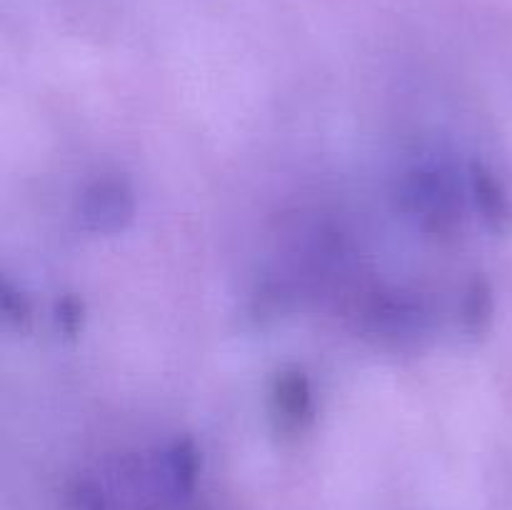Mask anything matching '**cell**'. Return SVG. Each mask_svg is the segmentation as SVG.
Returning <instances> with one entry per match:
<instances>
[{
    "mask_svg": "<svg viewBox=\"0 0 512 510\" xmlns=\"http://www.w3.org/2000/svg\"><path fill=\"white\" fill-rule=\"evenodd\" d=\"M53 325L60 338L68 343L80 340L88 325V303L75 293L60 295L53 305Z\"/></svg>",
    "mask_w": 512,
    "mask_h": 510,
    "instance_id": "ba28073f",
    "label": "cell"
},
{
    "mask_svg": "<svg viewBox=\"0 0 512 510\" xmlns=\"http://www.w3.org/2000/svg\"><path fill=\"white\" fill-rule=\"evenodd\" d=\"M495 318H498V298H495L493 280L488 275H473L463 288V298H460V333L470 343H480L493 333Z\"/></svg>",
    "mask_w": 512,
    "mask_h": 510,
    "instance_id": "8992f818",
    "label": "cell"
},
{
    "mask_svg": "<svg viewBox=\"0 0 512 510\" xmlns=\"http://www.w3.org/2000/svg\"><path fill=\"white\" fill-rule=\"evenodd\" d=\"M360 325L380 343L403 348L418 343L428 333L430 313L418 295L398 288H380L360 305Z\"/></svg>",
    "mask_w": 512,
    "mask_h": 510,
    "instance_id": "7a4b0ae2",
    "label": "cell"
},
{
    "mask_svg": "<svg viewBox=\"0 0 512 510\" xmlns=\"http://www.w3.org/2000/svg\"><path fill=\"white\" fill-rule=\"evenodd\" d=\"M268 410L275 433L303 435L315 423V388L308 370L288 365L270 383Z\"/></svg>",
    "mask_w": 512,
    "mask_h": 510,
    "instance_id": "277c9868",
    "label": "cell"
},
{
    "mask_svg": "<svg viewBox=\"0 0 512 510\" xmlns=\"http://www.w3.org/2000/svg\"><path fill=\"white\" fill-rule=\"evenodd\" d=\"M0 310H3L5 323L13 330H18V333L33 328V300H30V295L20 285H15L8 278H3V283H0Z\"/></svg>",
    "mask_w": 512,
    "mask_h": 510,
    "instance_id": "9c48e42d",
    "label": "cell"
},
{
    "mask_svg": "<svg viewBox=\"0 0 512 510\" xmlns=\"http://www.w3.org/2000/svg\"><path fill=\"white\" fill-rule=\"evenodd\" d=\"M203 453L193 435H178L163 453L165 485L175 498H190L198 488Z\"/></svg>",
    "mask_w": 512,
    "mask_h": 510,
    "instance_id": "52a82bcc",
    "label": "cell"
},
{
    "mask_svg": "<svg viewBox=\"0 0 512 510\" xmlns=\"http://www.w3.org/2000/svg\"><path fill=\"white\" fill-rule=\"evenodd\" d=\"M468 180L450 165L420 163L405 170L395 188V208L430 238H453L463 230Z\"/></svg>",
    "mask_w": 512,
    "mask_h": 510,
    "instance_id": "6da1fadb",
    "label": "cell"
},
{
    "mask_svg": "<svg viewBox=\"0 0 512 510\" xmlns=\"http://www.w3.org/2000/svg\"><path fill=\"white\" fill-rule=\"evenodd\" d=\"M138 213V200L128 178L123 175H100L83 188L78 200L80 228L93 235L125 233Z\"/></svg>",
    "mask_w": 512,
    "mask_h": 510,
    "instance_id": "3957f363",
    "label": "cell"
},
{
    "mask_svg": "<svg viewBox=\"0 0 512 510\" xmlns=\"http://www.w3.org/2000/svg\"><path fill=\"white\" fill-rule=\"evenodd\" d=\"M470 205L493 235L512 233V195L505 180L490 165L470 163L468 170Z\"/></svg>",
    "mask_w": 512,
    "mask_h": 510,
    "instance_id": "5b68a950",
    "label": "cell"
},
{
    "mask_svg": "<svg viewBox=\"0 0 512 510\" xmlns=\"http://www.w3.org/2000/svg\"><path fill=\"white\" fill-rule=\"evenodd\" d=\"M68 510H110V500L95 480L78 478L68 490Z\"/></svg>",
    "mask_w": 512,
    "mask_h": 510,
    "instance_id": "30bf717a",
    "label": "cell"
}]
</instances>
